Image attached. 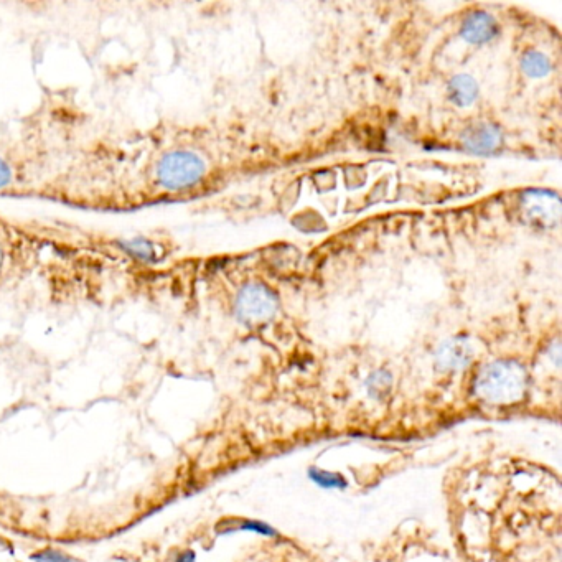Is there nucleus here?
<instances>
[{"mask_svg":"<svg viewBox=\"0 0 562 562\" xmlns=\"http://www.w3.org/2000/svg\"><path fill=\"white\" fill-rule=\"evenodd\" d=\"M449 520L462 562H561V480L546 465L495 454L459 467Z\"/></svg>","mask_w":562,"mask_h":562,"instance_id":"nucleus-1","label":"nucleus"},{"mask_svg":"<svg viewBox=\"0 0 562 562\" xmlns=\"http://www.w3.org/2000/svg\"><path fill=\"white\" fill-rule=\"evenodd\" d=\"M525 370L515 361H497L488 365L477 380V391L487 403H516L523 398Z\"/></svg>","mask_w":562,"mask_h":562,"instance_id":"nucleus-2","label":"nucleus"},{"mask_svg":"<svg viewBox=\"0 0 562 562\" xmlns=\"http://www.w3.org/2000/svg\"><path fill=\"white\" fill-rule=\"evenodd\" d=\"M205 164L192 152H175L165 157L160 165L159 177L164 187L170 190H183L193 187L202 180Z\"/></svg>","mask_w":562,"mask_h":562,"instance_id":"nucleus-3","label":"nucleus"},{"mask_svg":"<svg viewBox=\"0 0 562 562\" xmlns=\"http://www.w3.org/2000/svg\"><path fill=\"white\" fill-rule=\"evenodd\" d=\"M276 310L277 300L274 294L258 284L243 289L236 302L239 319L248 324H263L276 314Z\"/></svg>","mask_w":562,"mask_h":562,"instance_id":"nucleus-4","label":"nucleus"},{"mask_svg":"<svg viewBox=\"0 0 562 562\" xmlns=\"http://www.w3.org/2000/svg\"><path fill=\"white\" fill-rule=\"evenodd\" d=\"M523 213L533 225H556L561 213L559 198L544 192L528 193L523 200Z\"/></svg>","mask_w":562,"mask_h":562,"instance_id":"nucleus-5","label":"nucleus"},{"mask_svg":"<svg viewBox=\"0 0 562 562\" xmlns=\"http://www.w3.org/2000/svg\"><path fill=\"white\" fill-rule=\"evenodd\" d=\"M502 144V136L497 127L490 124H477L465 132L464 146L475 154H488Z\"/></svg>","mask_w":562,"mask_h":562,"instance_id":"nucleus-6","label":"nucleus"},{"mask_svg":"<svg viewBox=\"0 0 562 562\" xmlns=\"http://www.w3.org/2000/svg\"><path fill=\"white\" fill-rule=\"evenodd\" d=\"M462 35L469 42L485 43L497 35V24L488 14H472L467 17L462 27Z\"/></svg>","mask_w":562,"mask_h":562,"instance_id":"nucleus-7","label":"nucleus"},{"mask_svg":"<svg viewBox=\"0 0 562 562\" xmlns=\"http://www.w3.org/2000/svg\"><path fill=\"white\" fill-rule=\"evenodd\" d=\"M472 358V347H470L469 340L465 338H455L450 342L445 343L439 353V361L445 368H462V366L469 363Z\"/></svg>","mask_w":562,"mask_h":562,"instance_id":"nucleus-8","label":"nucleus"},{"mask_svg":"<svg viewBox=\"0 0 562 562\" xmlns=\"http://www.w3.org/2000/svg\"><path fill=\"white\" fill-rule=\"evenodd\" d=\"M449 96L457 106H470L478 96L477 83L467 75L455 76L454 80L450 81Z\"/></svg>","mask_w":562,"mask_h":562,"instance_id":"nucleus-9","label":"nucleus"},{"mask_svg":"<svg viewBox=\"0 0 562 562\" xmlns=\"http://www.w3.org/2000/svg\"><path fill=\"white\" fill-rule=\"evenodd\" d=\"M521 66L526 71V75L533 76V78H541V76L548 75L551 70L549 60L546 55L541 52H528L523 60Z\"/></svg>","mask_w":562,"mask_h":562,"instance_id":"nucleus-10","label":"nucleus"},{"mask_svg":"<svg viewBox=\"0 0 562 562\" xmlns=\"http://www.w3.org/2000/svg\"><path fill=\"white\" fill-rule=\"evenodd\" d=\"M33 561L35 562H81L78 559L71 558V556H66V554L60 553V551H42V553L33 554Z\"/></svg>","mask_w":562,"mask_h":562,"instance_id":"nucleus-11","label":"nucleus"},{"mask_svg":"<svg viewBox=\"0 0 562 562\" xmlns=\"http://www.w3.org/2000/svg\"><path fill=\"white\" fill-rule=\"evenodd\" d=\"M175 562H193V558L190 554H183V556H180Z\"/></svg>","mask_w":562,"mask_h":562,"instance_id":"nucleus-12","label":"nucleus"}]
</instances>
